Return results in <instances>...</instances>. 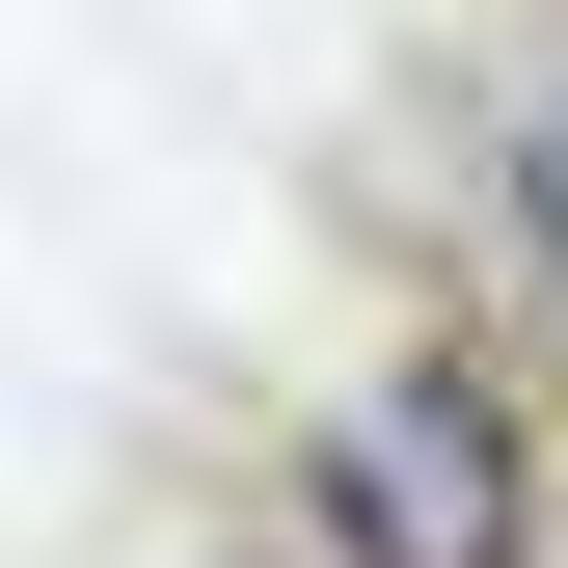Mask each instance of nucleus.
Segmentation results:
<instances>
[{
	"label": "nucleus",
	"instance_id": "f257e3e1",
	"mask_svg": "<svg viewBox=\"0 0 568 568\" xmlns=\"http://www.w3.org/2000/svg\"><path fill=\"white\" fill-rule=\"evenodd\" d=\"M271 541L298 568H568V487H541L515 352L487 325H379L298 406V460H271Z\"/></svg>",
	"mask_w": 568,
	"mask_h": 568
},
{
	"label": "nucleus",
	"instance_id": "f03ea898",
	"mask_svg": "<svg viewBox=\"0 0 568 568\" xmlns=\"http://www.w3.org/2000/svg\"><path fill=\"white\" fill-rule=\"evenodd\" d=\"M487 217H515V298L568 325V28L515 54V109H487Z\"/></svg>",
	"mask_w": 568,
	"mask_h": 568
},
{
	"label": "nucleus",
	"instance_id": "7ed1b4c3",
	"mask_svg": "<svg viewBox=\"0 0 568 568\" xmlns=\"http://www.w3.org/2000/svg\"><path fill=\"white\" fill-rule=\"evenodd\" d=\"M190 568H298V541H190Z\"/></svg>",
	"mask_w": 568,
	"mask_h": 568
}]
</instances>
